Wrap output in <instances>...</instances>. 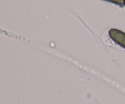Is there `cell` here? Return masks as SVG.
Here are the masks:
<instances>
[{"instance_id":"2","label":"cell","mask_w":125,"mask_h":104,"mask_svg":"<svg viewBox=\"0 0 125 104\" xmlns=\"http://www.w3.org/2000/svg\"><path fill=\"white\" fill-rule=\"evenodd\" d=\"M104 1L112 2L120 6H123L125 5V0H104Z\"/></svg>"},{"instance_id":"3","label":"cell","mask_w":125,"mask_h":104,"mask_svg":"<svg viewBox=\"0 0 125 104\" xmlns=\"http://www.w3.org/2000/svg\"></svg>"},{"instance_id":"1","label":"cell","mask_w":125,"mask_h":104,"mask_svg":"<svg viewBox=\"0 0 125 104\" xmlns=\"http://www.w3.org/2000/svg\"><path fill=\"white\" fill-rule=\"evenodd\" d=\"M110 37L116 43L125 49V33L117 29H112L109 31Z\"/></svg>"}]
</instances>
